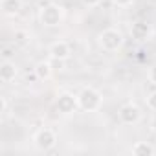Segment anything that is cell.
Returning a JSON list of instances; mask_svg holds the SVG:
<instances>
[{"mask_svg":"<svg viewBox=\"0 0 156 156\" xmlns=\"http://www.w3.org/2000/svg\"><path fill=\"white\" fill-rule=\"evenodd\" d=\"M6 110H8V99L2 96L0 98V114H6Z\"/></svg>","mask_w":156,"mask_h":156,"instance_id":"ac0fdd59","label":"cell"},{"mask_svg":"<svg viewBox=\"0 0 156 156\" xmlns=\"http://www.w3.org/2000/svg\"><path fill=\"white\" fill-rule=\"evenodd\" d=\"M112 4L118 8H130L134 4V0H112Z\"/></svg>","mask_w":156,"mask_h":156,"instance_id":"2e32d148","label":"cell"},{"mask_svg":"<svg viewBox=\"0 0 156 156\" xmlns=\"http://www.w3.org/2000/svg\"><path fill=\"white\" fill-rule=\"evenodd\" d=\"M55 107L61 114H72L79 108V103H77V96L70 94V92H62L59 94V98L55 99Z\"/></svg>","mask_w":156,"mask_h":156,"instance_id":"8992f818","label":"cell"},{"mask_svg":"<svg viewBox=\"0 0 156 156\" xmlns=\"http://www.w3.org/2000/svg\"><path fill=\"white\" fill-rule=\"evenodd\" d=\"M145 103H147V108H151V110H154V112H156V90H154V92H151V94L147 96Z\"/></svg>","mask_w":156,"mask_h":156,"instance_id":"5bb4252c","label":"cell"},{"mask_svg":"<svg viewBox=\"0 0 156 156\" xmlns=\"http://www.w3.org/2000/svg\"><path fill=\"white\" fill-rule=\"evenodd\" d=\"M17 64L9 59H4L2 64H0V81L2 83H13L17 77Z\"/></svg>","mask_w":156,"mask_h":156,"instance_id":"9c48e42d","label":"cell"},{"mask_svg":"<svg viewBox=\"0 0 156 156\" xmlns=\"http://www.w3.org/2000/svg\"><path fill=\"white\" fill-rule=\"evenodd\" d=\"M77 103H79V108L85 112H98L103 105V96L94 87H87L77 96Z\"/></svg>","mask_w":156,"mask_h":156,"instance_id":"6da1fadb","label":"cell"},{"mask_svg":"<svg viewBox=\"0 0 156 156\" xmlns=\"http://www.w3.org/2000/svg\"><path fill=\"white\" fill-rule=\"evenodd\" d=\"M130 152L134 156H152L154 154V147L147 141H136L130 149Z\"/></svg>","mask_w":156,"mask_h":156,"instance_id":"7c38bea8","label":"cell"},{"mask_svg":"<svg viewBox=\"0 0 156 156\" xmlns=\"http://www.w3.org/2000/svg\"><path fill=\"white\" fill-rule=\"evenodd\" d=\"M118 118L123 125H136L140 119H141V110L138 105L134 103H125L119 107L118 110Z\"/></svg>","mask_w":156,"mask_h":156,"instance_id":"5b68a950","label":"cell"},{"mask_svg":"<svg viewBox=\"0 0 156 156\" xmlns=\"http://www.w3.org/2000/svg\"><path fill=\"white\" fill-rule=\"evenodd\" d=\"M151 33H152V28H151L149 22L136 20V22H132V26H130V35H132V39L138 41V42L147 41V39L151 37Z\"/></svg>","mask_w":156,"mask_h":156,"instance_id":"52a82bcc","label":"cell"},{"mask_svg":"<svg viewBox=\"0 0 156 156\" xmlns=\"http://www.w3.org/2000/svg\"><path fill=\"white\" fill-rule=\"evenodd\" d=\"M33 143H35V147H37L39 151H44V152H46V151H51V149L55 147V143H57V134H55L53 129L42 127V129H39V130L35 132Z\"/></svg>","mask_w":156,"mask_h":156,"instance_id":"277c9868","label":"cell"},{"mask_svg":"<svg viewBox=\"0 0 156 156\" xmlns=\"http://www.w3.org/2000/svg\"><path fill=\"white\" fill-rule=\"evenodd\" d=\"M70 53H72V50L66 41H57L50 46V57L55 61H66L70 57Z\"/></svg>","mask_w":156,"mask_h":156,"instance_id":"ba28073f","label":"cell"},{"mask_svg":"<svg viewBox=\"0 0 156 156\" xmlns=\"http://www.w3.org/2000/svg\"><path fill=\"white\" fill-rule=\"evenodd\" d=\"M151 129L156 132V114H154V116H152V119H151Z\"/></svg>","mask_w":156,"mask_h":156,"instance_id":"d6986e66","label":"cell"},{"mask_svg":"<svg viewBox=\"0 0 156 156\" xmlns=\"http://www.w3.org/2000/svg\"><path fill=\"white\" fill-rule=\"evenodd\" d=\"M0 9L8 17H15L22 9V0H0Z\"/></svg>","mask_w":156,"mask_h":156,"instance_id":"30bf717a","label":"cell"},{"mask_svg":"<svg viewBox=\"0 0 156 156\" xmlns=\"http://www.w3.org/2000/svg\"><path fill=\"white\" fill-rule=\"evenodd\" d=\"M62 19H64V11L57 4H44L39 9V20H41L42 26L55 28V26H59L62 22Z\"/></svg>","mask_w":156,"mask_h":156,"instance_id":"7a4b0ae2","label":"cell"},{"mask_svg":"<svg viewBox=\"0 0 156 156\" xmlns=\"http://www.w3.org/2000/svg\"><path fill=\"white\" fill-rule=\"evenodd\" d=\"M83 2V6H87V8H98L103 0H81Z\"/></svg>","mask_w":156,"mask_h":156,"instance_id":"e0dca14e","label":"cell"},{"mask_svg":"<svg viewBox=\"0 0 156 156\" xmlns=\"http://www.w3.org/2000/svg\"><path fill=\"white\" fill-rule=\"evenodd\" d=\"M28 39H30V35H28L24 30H17V31H15V42H17V44L24 46V44L28 42Z\"/></svg>","mask_w":156,"mask_h":156,"instance_id":"4fadbf2b","label":"cell"},{"mask_svg":"<svg viewBox=\"0 0 156 156\" xmlns=\"http://www.w3.org/2000/svg\"><path fill=\"white\" fill-rule=\"evenodd\" d=\"M147 79H149L151 85H156V62L147 70Z\"/></svg>","mask_w":156,"mask_h":156,"instance_id":"9a60e30c","label":"cell"},{"mask_svg":"<svg viewBox=\"0 0 156 156\" xmlns=\"http://www.w3.org/2000/svg\"><path fill=\"white\" fill-rule=\"evenodd\" d=\"M123 41H125L123 33L119 30H116V28H107V30H103L99 33V46L108 53L118 51L123 46Z\"/></svg>","mask_w":156,"mask_h":156,"instance_id":"3957f363","label":"cell"},{"mask_svg":"<svg viewBox=\"0 0 156 156\" xmlns=\"http://www.w3.org/2000/svg\"><path fill=\"white\" fill-rule=\"evenodd\" d=\"M51 75H53V68H51V62H50V61H41V62L35 66V77H37V79L48 81Z\"/></svg>","mask_w":156,"mask_h":156,"instance_id":"8fae6325","label":"cell"}]
</instances>
